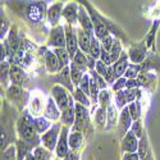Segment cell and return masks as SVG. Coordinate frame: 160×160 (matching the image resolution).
I'll return each instance as SVG.
<instances>
[{
	"instance_id": "4",
	"label": "cell",
	"mask_w": 160,
	"mask_h": 160,
	"mask_svg": "<svg viewBox=\"0 0 160 160\" xmlns=\"http://www.w3.org/2000/svg\"><path fill=\"white\" fill-rule=\"evenodd\" d=\"M33 121H35V117L28 112V109H24L22 113H19L16 127H17L18 138L30 142L36 149L37 146L41 145V135L37 133Z\"/></svg>"
},
{
	"instance_id": "30",
	"label": "cell",
	"mask_w": 160,
	"mask_h": 160,
	"mask_svg": "<svg viewBox=\"0 0 160 160\" xmlns=\"http://www.w3.org/2000/svg\"><path fill=\"white\" fill-rule=\"evenodd\" d=\"M14 145H16V150H17V160H24L26 156L33 152V150H35L33 145H31L27 141H23L21 138H17Z\"/></svg>"
},
{
	"instance_id": "6",
	"label": "cell",
	"mask_w": 160,
	"mask_h": 160,
	"mask_svg": "<svg viewBox=\"0 0 160 160\" xmlns=\"http://www.w3.org/2000/svg\"><path fill=\"white\" fill-rule=\"evenodd\" d=\"M5 98L14 108H17V110L19 113H22L24 109H27V106H28L31 92L22 86L10 85L5 90Z\"/></svg>"
},
{
	"instance_id": "24",
	"label": "cell",
	"mask_w": 160,
	"mask_h": 160,
	"mask_svg": "<svg viewBox=\"0 0 160 160\" xmlns=\"http://www.w3.org/2000/svg\"><path fill=\"white\" fill-rule=\"evenodd\" d=\"M44 117L48 118L51 122H59L60 121L62 110L59 109L58 104L55 102V100L51 96L48 98V104H46V108H45V112H44Z\"/></svg>"
},
{
	"instance_id": "54",
	"label": "cell",
	"mask_w": 160,
	"mask_h": 160,
	"mask_svg": "<svg viewBox=\"0 0 160 160\" xmlns=\"http://www.w3.org/2000/svg\"><path fill=\"white\" fill-rule=\"evenodd\" d=\"M141 83L137 78H129L127 79V83H126V88H140Z\"/></svg>"
},
{
	"instance_id": "42",
	"label": "cell",
	"mask_w": 160,
	"mask_h": 160,
	"mask_svg": "<svg viewBox=\"0 0 160 160\" xmlns=\"http://www.w3.org/2000/svg\"><path fill=\"white\" fill-rule=\"evenodd\" d=\"M98 102H99V106H102V108H108V106L112 104V91L109 88L100 90Z\"/></svg>"
},
{
	"instance_id": "52",
	"label": "cell",
	"mask_w": 160,
	"mask_h": 160,
	"mask_svg": "<svg viewBox=\"0 0 160 160\" xmlns=\"http://www.w3.org/2000/svg\"><path fill=\"white\" fill-rule=\"evenodd\" d=\"M108 68H109V65H106L102 60H96V65H95V71L99 73V74H101L102 77L105 76V73H106V71H108Z\"/></svg>"
},
{
	"instance_id": "17",
	"label": "cell",
	"mask_w": 160,
	"mask_h": 160,
	"mask_svg": "<svg viewBox=\"0 0 160 160\" xmlns=\"http://www.w3.org/2000/svg\"><path fill=\"white\" fill-rule=\"evenodd\" d=\"M63 2H55L54 4H51L48 9V14H46V21L48 24H50L51 27H55L59 24L60 18L63 17Z\"/></svg>"
},
{
	"instance_id": "3",
	"label": "cell",
	"mask_w": 160,
	"mask_h": 160,
	"mask_svg": "<svg viewBox=\"0 0 160 160\" xmlns=\"http://www.w3.org/2000/svg\"><path fill=\"white\" fill-rule=\"evenodd\" d=\"M17 108L12 106L10 102L5 99L3 101V109H2V151L5 150L9 145L14 143L18 138L17 136V119L18 113Z\"/></svg>"
},
{
	"instance_id": "28",
	"label": "cell",
	"mask_w": 160,
	"mask_h": 160,
	"mask_svg": "<svg viewBox=\"0 0 160 160\" xmlns=\"http://www.w3.org/2000/svg\"><path fill=\"white\" fill-rule=\"evenodd\" d=\"M92 36L94 33H90L87 31H85L83 28L78 27L77 28V37H78V46L83 52H88L90 46H91V41H92Z\"/></svg>"
},
{
	"instance_id": "22",
	"label": "cell",
	"mask_w": 160,
	"mask_h": 160,
	"mask_svg": "<svg viewBox=\"0 0 160 160\" xmlns=\"http://www.w3.org/2000/svg\"><path fill=\"white\" fill-rule=\"evenodd\" d=\"M137 154L140 156V160H154L150 140H149V136H148V133H146V132L143 133V136L140 138Z\"/></svg>"
},
{
	"instance_id": "57",
	"label": "cell",
	"mask_w": 160,
	"mask_h": 160,
	"mask_svg": "<svg viewBox=\"0 0 160 160\" xmlns=\"http://www.w3.org/2000/svg\"><path fill=\"white\" fill-rule=\"evenodd\" d=\"M24 160H36V158H35L33 152H31V154H28L27 156H26V158H24Z\"/></svg>"
},
{
	"instance_id": "53",
	"label": "cell",
	"mask_w": 160,
	"mask_h": 160,
	"mask_svg": "<svg viewBox=\"0 0 160 160\" xmlns=\"http://www.w3.org/2000/svg\"><path fill=\"white\" fill-rule=\"evenodd\" d=\"M100 60H102L106 65H113V60H112V57H110V52H109V51H106L105 49H101Z\"/></svg>"
},
{
	"instance_id": "16",
	"label": "cell",
	"mask_w": 160,
	"mask_h": 160,
	"mask_svg": "<svg viewBox=\"0 0 160 160\" xmlns=\"http://www.w3.org/2000/svg\"><path fill=\"white\" fill-rule=\"evenodd\" d=\"M132 123H133V119L129 114L128 105H127L122 110H119V119H118V124H117V132H118L119 138H122L128 131H131Z\"/></svg>"
},
{
	"instance_id": "15",
	"label": "cell",
	"mask_w": 160,
	"mask_h": 160,
	"mask_svg": "<svg viewBox=\"0 0 160 160\" xmlns=\"http://www.w3.org/2000/svg\"><path fill=\"white\" fill-rule=\"evenodd\" d=\"M69 132H71V127H67V126L62 127L59 141H58L57 149H55V158H58V159H64L71 150L69 140H68L69 138Z\"/></svg>"
},
{
	"instance_id": "9",
	"label": "cell",
	"mask_w": 160,
	"mask_h": 160,
	"mask_svg": "<svg viewBox=\"0 0 160 160\" xmlns=\"http://www.w3.org/2000/svg\"><path fill=\"white\" fill-rule=\"evenodd\" d=\"M46 104H48V99L45 100V95L42 94V92H40V91H32L27 109H28V112L35 118L36 117H41V115H44Z\"/></svg>"
},
{
	"instance_id": "5",
	"label": "cell",
	"mask_w": 160,
	"mask_h": 160,
	"mask_svg": "<svg viewBox=\"0 0 160 160\" xmlns=\"http://www.w3.org/2000/svg\"><path fill=\"white\" fill-rule=\"evenodd\" d=\"M71 131H79L82 132L86 141L90 140V137L94 133V126L91 123V112L88 108L76 102V121L74 124L71 127Z\"/></svg>"
},
{
	"instance_id": "46",
	"label": "cell",
	"mask_w": 160,
	"mask_h": 160,
	"mask_svg": "<svg viewBox=\"0 0 160 160\" xmlns=\"http://www.w3.org/2000/svg\"><path fill=\"white\" fill-rule=\"evenodd\" d=\"M141 73V65L140 64H135V63H129L128 68L124 73V77L127 79L129 78H137V76Z\"/></svg>"
},
{
	"instance_id": "51",
	"label": "cell",
	"mask_w": 160,
	"mask_h": 160,
	"mask_svg": "<svg viewBox=\"0 0 160 160\" xmlns=\"http://www.w3.org/2000/svg\"><path fill=\"white\" fill-rule=\"evenodd\" d=\"M104 78H105L106 83L110 85V86H112V85L115 82L117 77H115V73H114V69H113V65H109V68H108V71H106V73H105Z\"/></svg>"
},
{
	"instance_id": "36",
	"label": "cell",
	"mask_w": 160,
	"mask_h": 160,
	"mask_svg": "<svg viewBox=\"0 0 160 160\" xmlns=\"http://www.w3.org/2000/svg\"><path fill=\"white\" fill-rule=\"evenodd\" d=\"M54 50V52L57 54L58 59H59V63H60V69L65 68V67H68L72 62V58L69 55L68 50H67V48H55L52 49Z\"/></svg>"
},
{
	"instance_id": "48",
	"label": "cell",
	"mask_w": 160,
	"mask_h": 160,
	"mask_svg": "<svg viewBox=\"0 0 160 160\" xmlns=\"http://www.w3.org/2000/svg\"><path fill=\"white\" fill-rule=\"evenodd\" d=\"M131 131H132V132L137 136V138H141V137L143 136V133H145V128H143V123H142L141 119H138V121H135V122L132 123Z\"/></svg>"
},
{
	"instance_id": "41",
	"label": "cell",
	"mask_w": 160,
	"mask_h": 160,
	"mask_svg": "<svg viewBox=\"0 0 160 160\" xmlns=\"http://www.w3.org/2000/svg\"><path fill=\"white\" fill-rule=\"evenodd\" d=\"M110 57H112V60H113V64L121 58V55H122V52H123V45H122V40H119V38H117L115 37V40H114V44H113V46H112V49H110Z\"/></svg>"
},
{
	"instance_id": "13",
	"label": "cell",
	"mask_w": 160,
	"mask_h": 160,
	"mask_svg": "<svg viewBox=\"0 0 160 160\" xmlns=\"http://www.w3.org/2000/svg\"><path fill=\"white\" fill-rule=\"evenodd\" d=\"M49 79H50V82H52L54 85L64 86L67 90L71 92V94H73V91L76 88V86L73 85V81H72V77H71V68H69V65L65 67V68H63L57 74H51V77Z\"/></svg>"
},
{
	"instance_id": "11",
	"label": "cell",
	"mask_w": 160,
	"mask_h": 160,
	"mask_svg": "<svg viewBox=\"0 0 160 160\" xmlns=\"http://www.w3.org/2000/svg\"><path fill=\"white\" fill-rule=\"evenodd\" d=\"M48 46L55 49V48H65L67 46V37L64 26L58 24L55 27H51L48 35Z\"/></svg>"
},
{
	"instance_id": "10",
	"label": "cell",
	"mask_w": 160,
	"mask_h": 160,
	"mask_svg": "<svg viewBox=\"0 0 160 160\" xmlns=\"http://www.w3.org/2000/svg\"><path fill=\"white\" fill-rule=\"evenodd\" d=\"M148 46H146L145 40L143 41H138V42H133L129 45L128 48V57L131 63H135V64H141L143 63V60L148 58L149 55V51H148Z\"/></svg>"
},
{
	"instance_id": "1",
	"label": "cell",
	"mask_w": 160,
	"mask_h": 160,
	"mask_svg": "<svg viewBox=\"0 0 160 160\" xmlns=\"http://www.w3.org/2000/svg\"><path fill=\"white\" fill-rule=\"evenodd\" d=\"M48 2L49 0H5L4 5L23 19L32 32H41L45 36L49 35L46 30Z\"/></svg>"
},
{
	"instance_id": "2",
	"label": "cell",
	"mask_w": 160,
	"mask_h": 160,
	"mask_svg": "<svg viewBox=\"0 0 160 160\" xmlns=\"http://www.w3.org/2000/svg\"><path fill=\"white\" fill-rule=\"evenodd\" d=\"M76 2H78L79 4L83 5L87 9L88 14L92 19V23H94V27H95V33L94 35L99 40H102L106 35L112 33L117 38L122 40V42H128V37L124 33V31L122 30V27H119V26L115 24L113 21L101 16L98 12V9H95L94 7H92V4L88 2V0H76Z\"/></svg>"
},
{
	"instance_id": "27",
	"label": "cell",
	"mask_w": 160,
	"mask_h": 160,
	"mask_svg": "<svg viewBox=\"0 0 160 160\" xmlns=\"http://www.w3.org/2000/svg\"><path fill=\"white\" fill-rule=\"evenodd\" d=\"M94 115V124L95 128L98 129H105L106 127V122H108V112H106V108H102V106H96L95 110L91 113Z\"/></svg>"
},
{
	"instance_id": "50",
	"label": "cell",
	"mask_w": 160,
	"mask_h": 160,
	"mask_svg": "<svg viewBox=\"0 0 160 160\" xmlns=\"http://www.w3.org/2000/svg\"><path fill=\"white\" fill-rule=\"evenodd\" d=\"M126 83H127V78L124 76L117 78L115 82L112 85V91L115 92V91H119V90H124L126 88Z\"/></svg>"
},
{
	"instance_id": "49",
	"label": "cell",
	"mask_w": 160,
	"mask_h": 160,
	"mask_svg": "<svg viewBox=\"0 0 160 160\" xmlns=\"http://www.w3.org/2000/svg\"><path fill=\"white\" fill-rule=\"evenodd\" d=\"M114 40H115V36L114 35H112V33L106 35L102 40H100V41H101V48L105 49L106 51H110V49H112V46L114 44Z\"/></svg>"
},
{
	"instance_id": "58",
	"label": "cell",
	"mask_w": 160,
	"mask_h": 160,
	"mask_svg": "<svg viewBox=\"0 0 160 160\" xmlns=\"http://www.w3.org/2000/svg\"><path fill=\"white\" fill-rule=\"evenodd\" d=\"M54 160H55V159H54Z\"/></svg>"
},
{
	"instance_id": "32",
	"label": "cell",
	"mask_w": 160,
	"mask_h": 160,
	"mask_svg": "<svg viewBox=\"0 0 160 160\" xmlns=\"http://www.w3.org/2000/svg\"><path fill=\"white\" fill-rule=\"evenodd\" d=\"M118 108L114 102H112L108 108H106V112H108V122H106V127L105 131H112L117 127L118 124V119H119V113H118Z\"/></svg>"
},
{
	"instance_id": "33",
	"label": "cell",
	"mask_w": 160,
	"mask_h": 160,
	"mask_svg": "<svg viewBox=\"0 0 160 160\" xmlns=\"http://www.w3.org/2000/svg\"><path fill=\"white\" fill-rule=\"evenodd\" d=\"M159 24H160V21H155L151 26V28L149 31V33L145 36V42H146V46H148L149 50H151L152 52H156V32H158V28H159Z\"/></svg>"
},
{
	"instance_id": "55",
	"label": "cell",
	"mask_w": 160,
	"mask_h": 160,
	"mask_svg": "<svg viewBox=\"0 0 160 160\" xmlns=\"http://www.w3.org/2000/svg\"><path fill=\"white\" fill-rule=\"evenodd\" d=\"M63 160H81V158H79V151L69 150V152L67 154V156Z\"/></svg>"
},
{
	"instance_id": "25",
	"label": "cell",
	"mask_w": 160,
	"mask_h": 160,
	"mask_svg": "<svg viewBox=\"0 0 160 160\" xmlns=\"http://www.w3.org/2000/svg\"><path fill=\"white\" fill-rule=\"evenodd\" d=\"M78 24L79 27L83 28L85 31L90 32V33H95V27L94 23H92V19L88 14L87 9L83 5H79V10H78Z\"/></svg>"
},
{
	"instance_id": "20",
	"label": "cell",
	"mask_w": 160,
	"mask_h": 160,
	"mask_svg": "<svg viewBox=\"0 0 160 160\" xmlns=\"http://www.w3.org/2000/svg\"><path fill=\"white\" fill-rule=\"evenodd\" d=\"M137 79L141 83V87L146 91H149L150 94L155 91L156 85H158V74L155 72H141L137 76Z\"/></svg>"
},
{
	"instance_id": "47",
	"label": "cell",
	"mask_w": 160,
	"mask_h": 160,
	"mask_svg": "<svg viewBox=\"0 0 160 160\" xmlns=\"http://www.w3.org/2000/svg\"><path fill=\"white\" fill-rule=\"evenodd\" d=\"M88 73L91 74V77L95 79V82L98 83V86H99V88L100 90H104V88H108V83H106V81H105V78L101 76V74H99L95 69H91V71H88Z\"/></svg>"
},
{
	"instance_id": "7",
	"label": "cell",
	"mask_w": 160,
	"mask_h": 160,
	"mask_svg": "<svg viewBox=\"0 0 160 160\" xmlns=\"http://www.w3.org/2000/svg\"><path fill=\"white\" fill-rule=\"evenodd\" d=\"M50 96L55 100V102L58 104L59 109L62 112L68 108L72 101H74L72 94L62 85H54L52 86L51 90H50Z\"/></svg>"
},
{
	"instance_id": "29",
	"label": "cell",
	"mask_w": 160,
	"mask_h": 160,
	"mask_svg": "<svg viewBox=\"0 0 160 160\" xmlns=\"http://www.w3.org/2000/svg\"><path fill=\"white\" fill-rule=\"evenodd\" d=\"M69 148L71 150H74V151H79L83 145L86 142V137L82 132L79 131H71L69 132Z\"/></svg>"
},
{
	"instance_id": "43",
	"label": "cell",
	"mask_w": 160,
	"mask_h": 160,
	"mask_svg": "<svg viewBox=\"0 0 160 160\" xmlns=\"http://www.w3.org/2000/svg\"><path fill=\"white\" fill-rule=\"evenodd\" d=\"M114 104L117 105V108L119 110H122L124 106L128 105V100L126 96V91L124 90H119L114 92Z\"/></svg>"
},
{
	"instance_id": "21",
	"label": "cell",
	"mask_w": 160,
	"mask_h": 160,
	"mask_svg": "<svg viewBox=\"0 0 160 160\" xmlns=\"http://www.w3.org/2000/svg\"><path fill=\"white\" fill-rule=\"evenodd\" d=\"M44 64H45V69L49 74H57L58 72L62 71L59 59L54 52V50H46V52L44 54Z\"/></svg>"
},
{
	"instance_id": "23",
	"label": "cell",
	"mask_w": 160,
	"mask_h": 160,
	"mask_svg": "<svg viewBox=\"0 0 160 160\" xmlns=\"http://www.w3.org/2000/svg\"><path fill=\"white\" fill-rule=\"evenodd\" d=\"M141 65V72H156L160 73V54L152 52L143 60Z\"/></svg>"
},
{
	"instance_id": "56",
	"label": "cell",
	"mask_w": 160,
	"mask_h": 160,
	"mask_svg": "<svg viewBox=\"0 0 160 160\" xmlns=\"http://www.w3.org/2000/svg\"><path fill=\"white\" fill-rule=\"evenodd\" d=\"M122 160H140V156L137 152H123Z\"/></svg>"
},
{
	"instance_id": "8",
	"label": "cell",
	"mask_w": 160,
	"mask_h": 160,
	"mask_svg": "<svg viewBox=\"0 0 160 160\" xmlns=\"http://www.w3.org/2000/svg\"><path fill=\"white\" fill-rule=\"evenodd\" d=\"M62 122H54V124L51 126L50 129H48L45 133L41 135V145L45 146L46 149L55 151L57 145L59 141V136H60V131H62Z\"/></svg>"
},
{
	"instance_id": "35",
	"label": "cell",
	"mask_w": 160,
	"mask_h": 160,
	"mask_svg": "<svg viewBox=\"0 0 160 160\" xmlns=\"http://www.w3.org/2000/svg\"><path fill=\"white\" fill-rule=\"evenodd\" d=\"M72 96H73V99H74L76 102H78V104H81V105L86 106V108H88V109L92 108V101H91L90 96L86 95L85 92H83L81 88H79L78 86H76V88H74V91H73Z\"/></svg>"
},
{
	"instance_id": "14",
	"label": "cell",
	"mask_w": 160,
	"mask_h": 160,
	"mask_svg": "<svg viewBox=\"0 0 160 160\" xmlns=\"http://www.w3.org/2000/svg\"><path fill=\"white\" fill-rule=\"evenodd\" d=\"M76 26H72L69 23L64 24V30H65V37H67V50H68L71 58L73 59L76 52L79 50L78 46V37H77V28H74Z\"/></svg>"
},
{
	"instance_id": "39",
	"label": "cell",
	"mask_w": 160,
	"mask_h": 160,
	"mask_svg": "<svg viewBox=\"0 0 160 160\" xmlns=\"http://www.w3.org/2000/svg\"><path fill=\"white\" fill-rule=\"evenodd\" d=\"M101 49H102V48H101V41L94 35V36H92L91 46H90V50H88L87 54H88L90 57H92L94 59L99 60V59H100V54H101Z\"/></svg>"
},
{
	"instance_id": "34",
	"label": "cell",
	"mask_w": 160,
	"mask_h": 160,
	"mask_svg": "<svg viewBox=\"0 0 160 160\" xmlns=\"http://www.w3.org/2000/svg\"><path fill=\"white\" fill-rule=\"evenodd\" d=\"M72 63L77 67V68H79L82 72L87 73L90 69H88V55L86 54V52H83L81 49H79L77 52L74 58L72 59Z\"/></svg>"
},
{
	"instance_id": "38",
	"label": "cell",
	"mask_w": 160,
	"mask_h": 160,
	"mask_svg": "<svg viewBox=\"0 0 160 160\" xmlns=\"http://www.w3.org/2000/svg\"><path fill=\"white\" fill-rule=\"evenodd\" d=\"M33 155L36 158V160H54V151H51L49 149H46L45 146L40 145L33 150Z\"/></svg>"
},
{
	"instance_id": "40",
	"label": "cell",
	"mask_w": 160,
	"mask_h": 160,
	"mask_svg": "<svg viewBox=\"0 0 160 160\" xmlns=\"http://www.w3.org/2000/svg\"><path fill=\"white\" fill-rule=\"evenodd\" d=\"M128 110H129V114L133 119V122L138 121V119H141V115H142V102L140 100H135L133 102L128 104Z\"/></svg>"
},
{
	"instance_id": "45",
	"label": "cell",
	"mask_w": 160,
	"mask_h": 160,
	"mask_svg": "<svg viewBox=\"0 0 160 160\" xmlns=\"http://www.w3.org/2000/svg\"><path fill=\"white\" fill-rule=\"evenodd\" d=\"M9 30H10L9 21H8V18H7L5 12L2 9V28H0V40H2V41L7 38Z\"/></svg>"
},
{
	"instance_id": "37",
	"label": "cell",
	"mask_w": 160,
	"mask_h": 160,
	"mask_svg": "<svg viewBox=\"0 0 160 160\" xmlns=\"http://www.w3.org/2000/svg\"><path fill=\"white\" fill-rule=\"evenodd\" d=\"M33 123H35V128H36L37 133H40V135L45 133L48 129L51 128L52 124H54L51 121H49L48 118H45L44 115H41V117H36V118H35V121H33Z\"/></svg>"
},
{
	"instance_id": "12",
	"label": "cell",
	"mask_w": 160,
	"mask_h": 160,
	"mask_svg": "<svg viewBox=\"0 0 160 160\" xmlns=\"http://www.w3.org/2000/svg\"><path fill=\"white\" fill-rule=\"evenodd\" d=\"M10 83L17 85V86H22V87L28 90L30 76H28L27 71L17 64H12L10 65Z\"/></svg>"
},
{
	"instance_id": "26",
	"label": "cell",
	"mask_w": 160,
	"mask_h": 160,
	"mask_svg": "<svg viewBox=\"0 0 160 160\" xmlns=\"http://www.w3.org/2000/svg\"><path fill=\"white\" fill-rule=\"evenodd\" d=\"M131 60H129V57H128V52L123 50L121 58H119L114 64H113V69H114V73H115V77L119 78V77H123L128 65H129Z\"/></svg>"
},
{
	"instance_id": "19",
	"label": "cell",
	"mask_w": 160,
	"mask_h": 160,
	"mask_svg": "<svg viewBox=\"0 0 160 160\" xmlns=\"http://www.w3.org/2000/svg\"><path fill=\"white\" fill-rule=\"evenodd\" d=\"M78 10H79V3L76 0H72L68 4L64 5L63 9V18L67 23L72 26H76L78 23Z\"/></svg>"
},
{
	"instance_id": "18",
	"label": "cell",
	"mask_w": 160,
	"mask_h": 160,
	"mask_svg": "<svg viewBox=\"0 0 160 160\" xmlns=\"http://www.w3.org/2000/svg\"><path fill=\"white\" fill-rule=\"evenodd\" d=\"M138 142H140V138H137V136L132 131H128L121 138V150H122V152H137Z\"/></svg>"
},
{
	"instance_id": "44",
	"label": "cell",
	"mask_w": 160,
	"mask_h": 160,
	"mask_svg": "<svg viewBox=\"0 0 160 160\" xmlns=\"http://www.w3.org/2000/svg\"><path fill=\"white\" fill-rule=\"evenodd\" d=\"M69 68H71V77H72V81H73V85L74 86H78L79 82L82 81V78L85 76V72H82L79 68H77V67L71 62L69 64Z\"/></svg>"
},
{
	"instance_id": "31",
	"label": "cell",
	"mask_w": 160,
	"mask_h": 160,
	"mask_svg": "<svg viewBox=\"0 0 160 160\" xmlns=\"http://www.w3.org/2000/svg\"><path fill=\"white\" fill-rule=\"evenodd\" d=\"M74 121H76V101H72L68 108L62 112L60 122L63 126L72 127L74 124Z\"/></svg>"
}]
</instances>
